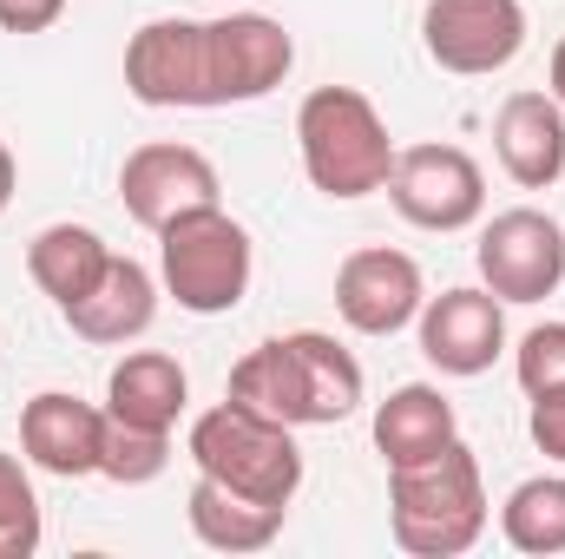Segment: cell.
<instances>
[{
  "instance_id": "1",
  "label": "cell",
  "mask_w": 565,
  "mask_h": 559,
  "mask_svg": "<svg viewBox=\"0 0 565 559\" xmlns=\"http://www.w3.org/2000/svg\"><path fill=\"white\" fill-rule=\"evenodd\" d=\"M362 362L322 336V329H289L257 342L237 369H231V402L277 415L289 428H335L362 409Z\"/></svg>"
},
{
  "instance_id": "2",
  "label": "cell",
  "mask_w": 565,
  "mask_h": 559,
  "mask_svg": "<svg viewBox=\"0 0 565 559\" xmlns=\"http://www.w3.org/2000/svg\"><path fill=\"white\" fill-rule=\"evenodd\" d=\"M395 547L415 559H460L487 534V481L467 441H447L415 467H388Z\"/></svg>"
},
{
  "instance_id": "3",
  "label": "cell",
  "mask_w": 565,
  "mask_h": 559,
  "mask_svg": "<svg viewBox=\"0 0 565 559\" xmlns=\"http://www.w3.org/2000/svg\"><path fill=\"white\" fill-rule=\"evenodd\" d=\"M296 151H302L309 184L322 198H335V204H355V198L382 191L388 171H395L388 119L355 86H316L296 106Z\"/></svg>"
},
{
  "instance_id": "4",
  "label": "cell",
  "mask_w": 565,
  "mask_h": 559,
  "mask_svg": "<svg viewBox=\"0 0 565 559\" xmlns=\"http://www.w3.org/2000/svg\"><path fill=\"white\" fill-rule=\"evenodd\" d=\"M184 454L198 461L204 481L237 487V494L270 500V507H289L296 487H302V447H296V428L277 421V415H257V409H244V402H231V395L191 421Z\"/></svg>"
},
{
  "instance_id": "5",
  "label": "cell",
  "mask_w": 565,
  "mask_h": 559,
  "mask_svg": "<svg viewBox=\"0 0 565 559\" xmlns=\"http://www.w3.org/2000/svg\"><path fill=\"white\" fill-rule=\"evenodd\" d=\"M250 271H257L250 231L224 204L184 211V218H171L158 231L164 296H178V309H191V316H231L250 296Z\"/></svg>"
},
{
  "instance_id": "6",
  "label": "cell",
  "mask_w": 565,
  "mask_h": 559,
  "mask_svg": "<svg viewBox=\"0 0 565 559\" xmlns=\"http://www.w3.org/2000/svg\"><path fill=\"white\" fill-rule=\"evenodd\" d=\"M126 93L158 113H171V106L217 113L211 106V27L184 20V13L145 20L126 40Z\"/></svg>"
},
{
  "instance_id": "7",
  "label": "cell",
  "mask_w": 565,
  "mask_h": 559,
  "mask_svg": "<svg viewBox=\"0 0 565 559\" xmlns=\"http://www.w3.org/2000/svg\"><path fill=\"white\" fill-rule=\"evenodd\" d=\"M382 191L395 198V211L415 231H440V238L480 224V211H487V171L460 145H408V151H395V171H388Z\"/></svg>"
},
{
  "instance_id": "8",
  "label": "cell",
  "mask_w": 565,
  "mask_h": 559,
  "mask_svg": "<svg viewBox=\"0 0 565 559\" xmlns=\"http://www.w3.org/2000/svg\"><path fill=\"white\" fill-rule=\"evenodd\" d=\"M427 60L454 80H487L520 60L526 46V7L520 0H427L422 7Z\"/></svg>"
},
{
  "instance_id": "9",
  "label": "cell",
  "mask_w": 565,
  "mask_h": 559,
  "mask_svg": "<svg viewBox=\"0 0 565 559\" xmlns=\"http://www.w3.org/2000/svg\"><path fill=\"white\" fill-rule=\"evenodd\" d=\"M473 264L480 283L500 296V303H546L565 283V231L559 218H546L540 204H513L500 211L480 244H473Z\"/></svg>"
},
{
  "instance_id": "10",
  "label": "cell",
  "mask_w": 565,
  "mask_h": 559,
  "mask_svg": "<svg viewBox=\"0 0 565 559\" xmlns=\"http://www.w3.org/2000/svg\"><path fill=\"white\" fill-rule=\"evenodd\" d=\"M427 303V277L408 251H388V244H369V251H349L342 271H335V316L355 329V336H402Z\"/></svg>"
},
{
  "instance_id": "11",
  "label": "cell",
  "mask_w": 565,
  "mask_h": 559,
  "mask_svg": "<svg viewBox=\"0 0 565 559\" xmlns=\"http://www.w3.org/2000/svg\"><path fill=\"white\" fill-rule=\"evenodd\" d=\"M415 336H422V356L440 376H487L507 356V303L487 283L480 289H467V283L440 289L422 303Z\"/></svg>"
},
{
  "instance_id": "12",
  "label": "cell",
  "mask_w": 565,
  "mask_h": 559,
  "mask_svg": "<svg viewBox=\"0 0 565 559\" xmlns=\"http://www.w3.org/2000/svg\"><path fill=\"white\" fill-rule=\"evenodd\" d=\"M119 198H126L132 224H145V231L158 238L171 218L217 204V165H211L198 145L151 139V145H139V151H126V165H119Z\"/></svg>"
},
{
  "instance_id": "13",
  "label": "cell",
  "mask_w": 565,
  "mask_h": 559,
  "mask_svg": "<svg viewBox=\"0 0 565 559\" xmlns=\"http://www.w3.org/2000/svg\"><path fill=\"white\" fill-rule=\"evenodd\" d=\"M211 27V106H250L277 93L296 66V40L270 13H224Z\"/></svg>"
},
{
  "instance_id": "14",
  "label": "cell",
  "mask_w": 565,
  "mask_h": 559,
  "mask_svg": "<svg viewBox=\"0 0 565 559\" xmlns=\"http://www.w3.org/2000/svg\"><path fill=\"white\" fill-rule=\"evenodd\" d=\"M20 447L40 474H60V481H86L99 474V447H106V409L66 395V389H46L20 409Z\"/></svg>"
},
{
  "instance_id": "15",
  "label": "cell",
  "mask_w": 565,
  "mask_h": 559,
  "mask_svg": "<svg viewBox=\"0 0 565 559\" xmlns=\"http://www.w3.org/2000/svg\"><path fill=\"white\" fill-rule=\"evenodd\" d=\"M493 151L520 191H553L565 178V106L553 93H513L493 113Z\"/></svg>"
},
{
  "instance_id": "16",
  "label": "cell",
  "mask_w": 565,
  "mask_h": 559,
  "mask_svg": "<svg viewBox=\"0 0 565 559\" xmlns=\"http://www.w3.org/2000/svg\"><path fill=\"white\" fill-rule=\"evenodd\" d=\"M60 316L73 323V336H86L99 349H126V342H139L145 329L158 323V277L145 271L139 257H119L113 251L106 277L93 283L73 309H60Z\"/></svg>"
},
{
  "instance_id": "17",
  "label": "cell",
  "mask_w": 565,
  "mask_h": 559,
  "mask_svg": "<svg viewBox=\"0 0 565 559\" xmlns=\"http://www.w3.org/2000/svg\"><path fill=\"white\" fill-rule=\"evenodd\" d=\"M191 402V382H184V362L164 356V349H132L113 362L106 376V415L113 421H132V428H158L171 434L178 415Z\"/></svg>"
},
{
  "instance_id": "18",
  "label": "cell",
  "mask_w": 565,
  "mask_h": 559,
  "mask_svg": "<svg viewBox=\"0 0 565 559\" xmlns=\"http://www.w3.org/2000/svg\"><path fill=\"white\" fill-rule=\"evenodd\" d=\"M447 441H460V421L434 382H402L388 402H375V454L388 467H415L427 454H440Z\"/></svg>"
},
{
  "instance_id": "19",
  "label": "cell",
  "mask_w": 565,
  "mask_h": 559,
  "mask_svg": "<svg viewBox=\"0 0 565 559\" xmlns=\"http://www.w3.org/2000/svg\"><path fill=\"white\" fill-rule=\"evenodd\" d=\"M184 520H191V534H198L211 553H264V547L282 534L289 507L250 500V494L217 487V481L198 474V487H191V500H184Z\"/></svg>"
},
{
  "instance_id": "20",
  "label": "cell",
  "mask_w": 565,
  "mask_h": 559,
  "mask_svg": "<svg viewBox=\"0 0 565 559\" xmlns=\"http://www.w3.org/2000/svg\"><path fill=\"white\" fill-rule=\"evenodd\" d=\"M106 264H113V244L93 224H46L26 244V277L40 283V296H53V309H73L106 277Z\"/></svg>"
},
{
  "instance_id": "21",
  "label": "cell",
  "mask_w": 565,
  "mask_h": 559,
  "mask_svg": "<svg viewBox=\"0 0 565 559\" xmlns=\"http://www.w3.org/2000/svg\"><path fill=\"white\" fill-rule=\"evenodd\" d=\"M500 534L513 553H533V559H553L565 553V474H533L507 494L500 507Z\"/></svg>"
},
{
  "instance_id": "22",
  "label": "cell",
  "mask_w": 565,
  "mask_h": 559,
  "mask_svg": "<svg viewBox=\"0 0 565 559\" xmlns=\"http://www.w3.org/2000/svg\"><path fill=\"white\" fill-rule=\"evenodd\" d=\"M171 461V434L158 428H132V421H113L106 415V447H99V474L119 481V487H145L158 481Z\"/></svg>"
},
{
  "instance_id": "23",
  "label": "cell",
  "mask_w": 565,
  "mask_h": 559,
  "mask_svg": "<svg viewBox=\"0 0 565 559\" xmlns=\"http://www.w3.org/2000/svg\"><path fill=\"white\" fill-rule=\"evenodd\" d=\"M40 547V494L26 467L0 447V559H26Z\"/></svg>"
},
{
  "instance_id": "24",
  "label": "cell",
  "mask_w": 565,
  "mask_h": 559,
  "mask_svg": "<svg viewBox=\"0 0 565 559\" xmlns=\"http://www.w3.org/2000/svg\"><path fill=\"white\" fill-rule=\"evenodd\" d=\"M513 376H520L526 402L565 389V323H540V329L520 336V349H513Z\"/></svg>"
},
{
  "instance_id": "25",
  "label": "cell",
  "mask_w": 565,
  "mask_h": 559,
  "mask_svg": "<svg viewBox=\"0 0 565 559\" xmlns=\"http://www.w3.org/2000/svg\"><path fill=\"white\" fill-rule=\"evenodd\" d=\"M526 428H533V447H540L546 461H559V467H565V389H553V395H533V415H526Z\"/></svg>"
},
{
  "instance_id": "26",
  "label": "cell",
  "mask_w": 565,
  "mask_h": 559,
  "mask_svg": "<svg viewBox=\"0 0 565 559\" xmlns=\"http://www.w3.org/2000/svg\"><path fill=\"white\" fill-rule=\"evenodd\" d=\"M66 0H0V33H46Z\"/></svg>"
},
{
  "instance_id": "27",
  "label": "cell",
  "mask_w": 565,
  "mask_h": 559,
  "mask_svg": "<svg viewBox=\"0 0 565 559\" xmlns=\"http://www.w3.org/2000/svg\"><path fill=\"white\" fill-rule=\"evenodd\" d=\"M13 184H20V165H13V151L0 139V218H7V204H13Z\"/></svg>"
},
{
  "instance_id": "28",
  "label": "cell",
  "mask_w": 565,
  "mask_h": 559,
  "mask_svg": "<svg viewBox=\"0 0 565 559\" xmlns=\"http://www.w3.org/2000/svg\"><path fill=\"white\" fill-rule=\"evenodd\" d=\"M553 99L565 106V40L553 46Z\"/></svg>"
},
{
  "instance_id": "29",
  "label": "cell",
  "mask_w": 565,
  "mask_h": 559,
  "mask_svg": "<svg viewBox=\"0 0 565 559\" xmlns=\"http://www.w3.org/2000/svg\"><path fill=\"white\" fill-rule=\"evenodd\" d=\"M231 7H237V0H231Z\"/></svg>"
}]
</instances>
